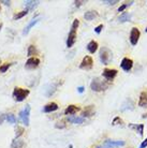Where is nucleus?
<instances>
[{
    "mask_svg": "<svg viewBox=\"0 0 147 148\" xmlns=\"http://www.w3.org/2000/svg\"><path fill=\"white\" fill-rule=\"evenodd\" d=\"M109 86H110L109 83H106V82H104V81H101L99 77L93 78L91 81V83H90V88H91L93 91H97V92L105 90V89L109 88Z\"/></svg>",
    "mask_w": 147,
    "mask_h": 148,
    "instance_id": "1",
    "label": "nucleus"
},
{
    "mask_svg": "<svg viewBox=\"0 0 147 148\" xmlns=\"http://www.w3.org/2000/svg\"><path fill=\"white\" fill-rule=\"evenodd\" d=\"M29 89H23L21 87H15L14 90H13V98L15 99V101L22 102L29 96Z\"/></svg>",
    "mask_w": 147,
    "mask_h": 148,
    "instance_id": "2",
    "label": "nucleus"
},
{
    "mask_svg": "<svg viewBox=\"0 0 147 148\" xmlns=\"http://www.w3.org/2000/svg\"><path fill=\"white\" fill-rule=\"evenodd\" d=\"M99 57L103 64H109V62L112 60V52L107 47H102L100 49Z\"/></svg>",
    "mask_w": 147,
    "mask_h": 148,
    "instance_id": "3",
    "label": "nucleus"
},
{
    "mask_svg": "<svg viewBox=\"0 0 147 148\" xmlns=\"http://www.w3.org/2000/svg\"><path fill=\"white\" fill-rule=\"evenodd\" d=\"M29 115H30V105H26L25 110L19 113V118L22 119L26 127L29 126Z\"/></svg>",
    "mask_w": 147,
    "mask_h": 148,
    "instance_id": "4",
    "label": "nucleus"
},
{
    "mask_svg": "<svg viewBox=\"0 0 147 148\" xmlns=\"http://www.w3.org/2000/svg\"><path fill=\"white\" fill-rule=\"evenodd\" d=\"M39 64H40V59L39 58H37V57H30L29 59L26 61L25 68L28 69V70H33V69L39 67Z\"/></svg>",
    "mask_w": 147,
    "mask_h": 148,
    "instance_id": "5",
    "label": "nucleus"
},
{
    "mask_svg": "<svg viewBox=\"0 0 147 148\" xmlns=\"http://www.w3.org/2000/svg\"><path fill=\"white\" fill-rule=\"evenodd\" d=\"M93 66V61H92V58L90 56H85L83 60H82L81 64H80V68L83 69V70H90Z\"/></svg>",
    "mask_w": 147,
    "mask_h": 148,
    "instance_id": "6",
    "label": "nucleus"
},
{
    "mask_svg": "<svg viewBox=\"0 0 147 148\" xmlns=\"http://www.w3.org/2000/svg\"><path fill=\"white\" fill-rule=\"evenodd\" d=\"M140 36H141V32H140V30H139V28L133 27L132 29H131V32H130V42H131V44L132 45L137 44L139 39H140Z\"/></svg>",
    "mask_w": 147,
    "mask_h": 148,
    "instance_id": "7",
    "label": "nucleus"
},
{
    "mask_svg": "<svg viewBox=\"0 0 147 148\" xmlns=\"http://www.w3.org/2000/svg\"><path fill=\"white\" fill-rule=\"evenodd\" d=\"M117 75L116 69H104L103 70V77L107 81H113Z\"/></svg>",
    "mask_w": 147,
    "mask_h": 148,
    "instance_id": "8",
    "label": "nucleus"
},
{
    "mask_svg": "<svg viewBox=\"0 0 147 148\" xmlns=\"http://www.w3.org/2000/svg\"><path fill=\"white\" fill-rule=\"evenodd\" d=\"M120 67L124 71L126 72H129V71L132 69L133 67V60L130 59V58H124L122 60V63H120Z\"/></svg>",
    "mask_w": 147,
    "mask_h": 148,
    "instance_id": "9",
    "label": "nucleus"
},
{
    "mask_svg": "<svg viewBox=\"0 0 147 148\" xmlns=\"http://www.w3.org/2000/svg\"><path fill=\"white\" fill-rule=\"evenodd\" d=\"M76 41V30H72L71 29L70 34L68 36V39H67V47H72Z\"/></svg>",
    "mask_w": 147,
    "mask_h": 148,
    "instance_id": "10",
    "label": "nucleus"
},
{
    "mask_svg": "<svg viewBox=\"0 0 147 148\" xmlns=\"http://www.w3.org/2000/svg\"><path fill=\"white\" fill-rule=\"evenodd\" d=\"M58 104L55 102H51V103L46 104L44 108H43V112L44 113H52V112H55L58 110Z\"/></svg>",
    "mask_w": 147,
    "mask_h": 148,
    "instance_id": "11",
    "label": "nucleus"
},
{
    "mask_svg": "<svg viewBox=\"0 0 147 148\" xmlns=\"http://www.w3.org/2000/svg\"><path fill=\"white\" fill-rule=\"evenodd\" d=\"M39 21H40V17H36V18H33L32 21H30L29 23H28V25L25 27V29H24V31H23V34H27L28 32L30 31V29L32 28L37 23H39Z\"/></svg>",
    "mask_w": 147,
    "mask_h": 148,
    "instance_id": "12",
    "label": "nucleus"
},
{
    "mask_svg": "<svg viewBox=\"0 0 147 148\" xmlns=\"http://www.w3.org/2000/svg\"><path fill=\"white\" fill-rule=\"evenodd\" d=\"M67 120L69 122H71V123H74V125H81V123L84 122L85 118H83V117H77V116H69L67 118Z\"/></svg>",
    "mask_w": 147,
    "mask_h": 148,
    "instance_id": "13",
    "label": "nucleus"
},
{
    "mask_svg": "<svg viewBox=\"0 0 147 148\" xmlns=\"http://www.w3.org/2000/svg\"><path fill=\"white\" fill-rule=\"evenodd\" d=\"M129 128L134 129L136 132H139L140 136H143L144 135V125L143 123H141V125H133V123H129Z\"/></svg>",
    "mask_w": 147,
    "mask_h": 148,
    "instance_id": "14",
    "label": "nucleus"
},
{
    "mask_svg": "<svg viewBox=\"0 0 147 148\" xmlns=\"http://www.w3.org/2000/svg\"><path fill=\"white\" fill-rule=\"evenodd\" d=\"M82 115H83V118H85V117H91L92 115H95L93 105H89V106H87V108H86L84 111H83Z\"/></svg>",
    "mask_w": 147,
    "mask_h": 148,
    "instance_id": "15",
    "label": "nucleus"
},
{
    "mask_svg": "<svg viewBox=\"0 0 147 148\" xmlns=\"http://www.w3.org/2000/svg\"><path fill=\"white\" fill-rule=\"evenodd\" d=\"M98 42L96 41H90L88 44H87V49H88V52L90 54H95L97 52V49H98Z\"/></svg>",
    "mask_w": 147,
    "mask_h": 148,
    "instance_id": "16",
    "label": "nucleus"
},
{
    "mask_svg": "<svg viewBox=\"0 0 147 148\" xmlns=\"http://www.w3.org/2000/svg\"><path fill=\"white\" fill-rule=\"evenodd\" d=\"M139 106H141V108L147 106V91H143L141 93L140 100H139Z\"/></svg>",
    "mask_w": 147,
    "mask_h": 148,
    "instance_id": "17",
    "label": "nucleus"
},
{
    "mask_svg": "<svg viewBox=\"0 0 147 148\" xmlns=\"http://www.w3.org/2000/svg\"><path fill=\"white\" fill-rule=\"evenodd\" d=\"M104 145L106 146H110V147H117V146H124L125 145V142L124 141H111V140H106L104 142Z\"/></svg>",
    "mask_w": 147,
    "mask_h": 148,
    "instance_id": "18",
    "label": "nucleus"
},
{
    "mask_svg": "<svg viewBox=\"0 0 147 148\" xmlns=\"http://www.w3.org/2000/svg\"><path fill=\"white\" fill-rule=\"evenodd\" d=\"M78 110H80V108L76 106V105H69L65 110V115H74L75 113H77Z\"/></svg>",
    "mask_w": 147,
    "mask_h": 148,
    "instance_id": "19",
    "label": "nucleus"
},
{
    "mask_svg": "<svg viewBox=\"0 0 147 148\" xmlns=\"http://www.w3.org/2000/svg\"><path fill=\"white\" fill-rule=\"evenodd\" d=\"M38 4H39V1H25L24 2V7L26 8L27 11H29V10H33Z\"/></svg>",
    "mask_w": 147,
    "mask_h": 148,
    "instance_id": "20",
    "label": "nucleus"
},
{
    "mask_svg": "<svg viewBox=\"0 0 147 148\" xmlns=\"http://www.w3.org/2000/svg\"><path fill=\"white\" fill-rule=\"evenodd\" d=\"M97 16H98V13H97L96 11H88L84 14L85 19H87V21H92V19L95 18V17H97Z\"/></svg>",
    "mask_w": 147,
    "mask_h": 148,
    "instance_id": "21",
    "label": "nucleus"
},
{
    "mask_svg": "<svg viewBox=\"0 0 147 148\" xmlns=\"http://www.w3.org/2000/svg\"><path fill=\"white\" fill-rule=\"evenodd\" d=\"M12 148H22L24 146V141L21 138H15L14 141L12 142Z\"/></svg>",
    "mask_w": 147,
    "mask_h": 148,
    "instance_id": "22",
    "label": "nucleus"
},
{
    "mask_svg": "<svg viewBox=\"0 0 147 148\" xmlns=\"http://www.w3.org/2000/svg\"><path fill=\"white\" fill-rule=\"evenodd\" d=\"M130 18H131V14H129L127 12H124V13L119 16V22L120 23L128 22V21H130Z\"/></svg>",
    "mask_w": 147,
    "mask_h": 148,
    "instance_id": "23",
    "label": "nucleus"
},
{
    "mask_svg": "<svg viewBox=\"0 0 147 148\" xmlns=\"http://www.w3.org/2000/svg\"><path fill=\"white\" fill-rule=\"evenodd\" d=\"M37 54V48L34 45H29V47H28V51H27V56H29V57H32L33 55H36Z\"/></svg>",
    "mask_w": 147,
    "mask_h": 148,
    "instance_id": "24",
    "label": "nucleus"
},
{
    "mask_svg": "<svg viewBox=\"0 0 147 148\" xmlns=\"http://www.w3.org/2000/svg\"><path fill=\"white\" fill-rule=\"evenodd\" d=\"M5 119L9 121V123H12V125H14L16 122V118H15V116L13 114H7L5 115Z\"/></svg>",
    "mask_w": 147,
    "mask_h": 148,
    "instance_id": "25",
    "label": "nucleus"
},
{
    "mask_svg": "<svg viewBox=\"0 0 147 148\" xmlns=\"http://www.w3.org/2000/svg\"><path fill=\"white\" fill-rule=\"evenodd\" d=\"M27 14H28V11H27V10H24V11L19 12V13H16V14L13 16V18L14 19H21L22 17H24V16L27 15Z\"/></svg>",
    "mask_w": 147,
    "mask_h": 148,
    "instance_id": "26",
    "label": "nucleus"
},
{
    "mask_svg": "<svg viewBox=\"0 0 147 148\" xmlns=\"http://www.w3.org/2000/svg\"><path fill=\"white\" fill-rule=\"evenodd\" d=\"M132 3H133V1H130V2H126V3H124L122 5H120V7L118 8V12H124L127 8L130 7Z\"/></svg>",
    "mask_w": 147,
    "mask_h": 148,
    "instance_id": "27",
    "label": "nucleus"
},
{
    "mask_svg": "<svg viewBox=\"0 0 147 148\" xmlns=\"http://www.w3.org/2000/svg\"><path fill=\"white\" fill-rule=\"evenodd\" d=\"M122 123H124V121H122V119H120V117H115L114 120L112 121V125H113V126H116V125L122 126Z\"/></svg>",
    "mask_w": 147,
    "mask_h": 148,
    "instance_id": "28",
    "label": "nucleus"
},
{
    "mask_svg": "<svg viewBox=\"0 0 147 148\" xmlns=\"http://www.w3.org/2000/svg\"><path fill=\"white\" fill-rule=\"evenodd\" d=\"M24 133V128L23 127H17L16 129H15V134H16V138H19L22 134Z\"/></svg>",
    "mask_w": 147,
    "mask_h": 148,
    "instance_id": "29",
    "label": "nucleus"
},
{
    "mask_svg": "<svg viewBox=\"0 0 147 148\" xmlns=\"http://www.w3.org/2000/svg\"><path fill=\"white\" fill-rule=\"evenodd\" d=\"M11 64H12V63H5V64H3V66H1V67H0V72H1V73L7 72L8 69L11 67Z\"/></svg>",
    "mask_w": 147,
    "mask_h": 148,
    "instance_id": "30",
    "label": "nucleus"
},
{
    "mask_svg": "<svg viewBox=\"0 0 147 148\" xmlns=\"http://www.w3.org/2000/svg\"><path fill=\"white\" fill-rule=\"evenodd\" d=\"M78 25H80V21L78 19H74L73 24H72V30H76Z\"/></svg>",
    "mask_w": 147,
    "mask_h": 148,
    "instance_id": "31",
    "label": "nucleus"
},
{
    "mask_svg": "<svg viewBox=\"0 0 147 148\" xmlns=\"http://www.w3.org/2000/svg\"><path fill=\"white\" fill-rule=\"evenodd\" d=\"M102 29H103V25L101 24V25H99V26H97L96 28H95V32L99 34L100 32H101V30H102Z\"/></svg>",
    "mask_w": 147,
    "mask_h": 148,
    "instance_id": "32",
    "label": "nucleus"
},
{
    "mask_svg": "<svg viewBox=\"0 0 147 148\" xmlns=\"http://www.w3.org/2000/svg\"><path fill=\"white\" fill-rule=\"evenodd\" d=\"M65 127H66V125H65V122L63 121L58 122V123L56 125V128H60V129H61V128H65Z\"/></svg>",
    "mask_w": 147,
    "mask_h": 148,
    "instance_id": "33",
    "label": "nucleus"
},
{
    "mask_svg": "<svg viewBox=\"0 0 147 148\" xmlns=\"http://www.w3.org/2000/svg\"><path fill=\"white\" fill-rule=\"evenodd\" d=\"M147 147V137H146V140L145 141L142 142V144L140 145V147L139 148H146Z\"/></svg>",
    "mask_w": 147,
    "mask_h": 148,
    "instance_id": "34",
    "label": "nucleus"
},
{
    "mask_svg": "<svg viewBox=\"0 0 147 148\" xmlns=\"http://www.w3.org/2000/svg\"><path fill=\"white\" fill-rule=\"evenodd\" d=\"M117 0H113V1H103V3H107V4H115L117 3Z\"/></svg>",
    "mask_w": 147,
    "mask_h": 148,
    "instance_id": "35",
    "label": "nucleus"
},
{
    "mask_svg": "<svg viewBox=\"0 0 147 148\" xmlns=\"http://www.w3.org/2000/svg\"><path fill=\"white\" fill-rule=\"evenodd\" d=\"M4 119H5V115L4 114H0V125L4 121Z\"/></svg>",
    "mask_w": 147,
    "mask_h": 148,
    "instance_id": "36",
    "label": "nucleus"
},
{
    "mask_svg": "<svg viewBox=\"0 0 147 148\" xmlns=\"http://www.w3.org/2000/svg\"><path fill=\"white\" fill-rule=\"evenodd\" d=\"M0 3H3V4H5V5H10V1H5V0H3V1H0Z\"/></svg>",
    "mask_w": 147,
    "mask_h": 148,
    "instance_id": "37",
    "label": "nucleus"
},
{
    "mask_svg": "<svg viewBox=\"0 0 147 148\" xmlns=\"http://www.w3.org/2000/svg\"><path fill=\"white\" fill-rule=\"evenodd\" d=\"M77 90H78V92H80V93L84 92V87H83V86H81V87H78V88H77Z\"/></svg>",
    "mask_w": 147,
    "mask_h": 148,
    "instance_id": "38",
    "label": "nucleus"
},
{
    "mask_svg": "<svg viewBox=\"0 0 147 148\" xmlns=\"http://www.w3.org/2000/svg\"><path fill=\"white\" fill-rule=\"evenodd\" d=\"M74 3H75V5H76V7H80V5L83 3V1H75Z\"/></svg>",
    "mask_w": 147,
    "mask_h": 148,
    "instance_id": "39",
    "label": "nucleus"
},
{
    "mask_svg": "<svg viewBox=\"0 0 147 148\" xmlns=\"http://www.w3.org/2000/svg\"><path fill=\"white\" fill-rule=\"evenodd\" d=\"M96 148H107V147H103V146H97Z\"/></svg>",
    "mask_w": 147,
    "mask_h": 148,
    "instance_id": "40",
    "label": "nucleus"
},
{
    "mask_svg": "<svg viewBox=\"0 0 147 148\" xmlns=\"http://www.w3.org/2000/svg\"><path fill=\"white\" fill-rule=\"evenodd\" d=\"M1 27H2V25H0V29H1Z\"/></svg>",
    "mask_w": 147,
    "mask_h": 148,
    "instance_id": "41",
    "label": "nucleus"
},
{
    "mask_svg": "<svg viewBox=\"0 0 147 148\" xmlns=\"http://www.w3.org/2000/svg\"><path fill=\"white\" fill-rule=\"evenodd\" d=\"M145 31H146V32H147V27H146V29H145Z\"/></svg>",
    "mask_w": 147,
    "mask_h": 148,
    "instance_id": "42",
    "label": "nucleus"
},
{
    "mask_svg": "<svg viewBox=\"0 0 147 148\" xmlns=\"http://www.w3.org/2000/svg\"><path fill=\"white\" fill-rule=\"evenodd\" d=\"M0 10H1V8H0Z\"/></svg>",
    "mask_w": 147,
    "mask_h": 148,
    "instance_id": "43",
    "label": "nucleus"
}]
</instances>
